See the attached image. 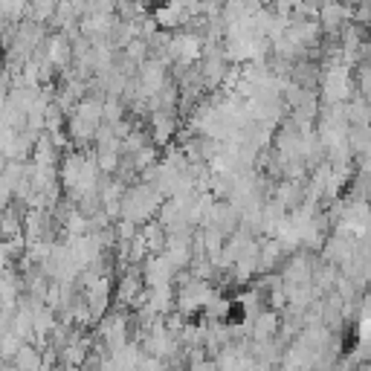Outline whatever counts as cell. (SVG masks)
<instances>
[{
    "instance_id": "6da1fadb",
    "label": "cell",
    "mask_w": 371,
    "mask_h": 371,
    "mask_svg": "<svg viewBox=\"0 0 371 371\" xmlns=\"http://www.w3.org/2000/svg\"><path fill=\"white\" fill-rule=\"evenodd\" d=\"M160 206V194L151 191V186H139V189H131L125 203H122V209H125V218L134 220V224H139V220H145L148 215H151L154 209Z\"/></svg>"
},
{
    "instance_id": "7a4b0ae2",
    "label": "cell",
    "mask_w": 371,
    "mask_h": 371,
    "mask_svg": "<svg viewBox=\"0 0 371 371\" xmlns=\"http://www.w3.org/2000/svg\"><path fill=\"white\" fill-rule=\"evenodd\" d=\"M360 339H363V342L371 339V313H365L363 322H360Z\"/></svg>"
}]
</instances>
